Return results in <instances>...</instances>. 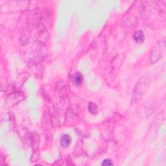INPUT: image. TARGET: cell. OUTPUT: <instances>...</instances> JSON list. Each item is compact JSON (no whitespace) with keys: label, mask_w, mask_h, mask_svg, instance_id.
Returning <instances> with one entry per match:
<instances>
[{"label":"cell","mask_w":166,"mask_h":166,"mask_svg":"<svg viewBox=\"0 0 166 166\" xmlns=\"http://www.w3.org/2000/svg\"><path fill=\"white\" fill-rule=\"evenodd\" d=\"M60 142L63 147H68L72 143V137L69 134H64L61 137Z\"/></svg>","instance_id":"obj_1"},{"label":"cell","mask_w":166,"mask_h":166,"mask_svg":"<svg viewBox=\"0 0 166 166\" xmlns=\"http://www.w3.org/2000/svg\"><path fill=\"white\" fill-rule=\"evenodd\" d=\"M133 38L134 40L136 42H137V43H142V42L144 41L145 36L143 31L141 30H138L134 32Z\"/></svg>","instance_id":"obj_3"},{"label":"cell","mask_w":166,"mask_h":166,"mask_svg":"<svg viewBox=\"0 0 166 166\" xmlns=\"http://www.w3.org/2000/svg\"><path fill=\"white\" fill-rule=\"evenodd\" d=\"M102 165H107V166L108 165H112V161L110 160H109V159H106L105 160H103Z\"/></svg>","instance_id":"obj_5"},{"label":"cell","mask_w":166,"mask_h":166,"mask_svg":"<svg viewBox=\"0 0 166 166\" xmlns=\"http://www.w3.org/2000/svg\"><path fill=\"white\" fill-rule=\"evenodd\" d=\"M72 81L75 85L79 86L83 81V77L80 73H76L73 74L72 77Z\"/></svg>","instance_id":"obj_2"},{"label":"cell","mask_w":166,"mask_h":166,"mask_svg":"<svg viewBox=\"0 0 166 166\" xmlns=\"http://www.w3.org/2000/svg\"><path fill=\"white\" fill-rule=\"evenodd\" d=\"M88 109H89V111L90 112V113H93V114L97 113V107L96 104L93 103H90Z\"/></svg>","instance_id":"obj_4"}]
</instances>
